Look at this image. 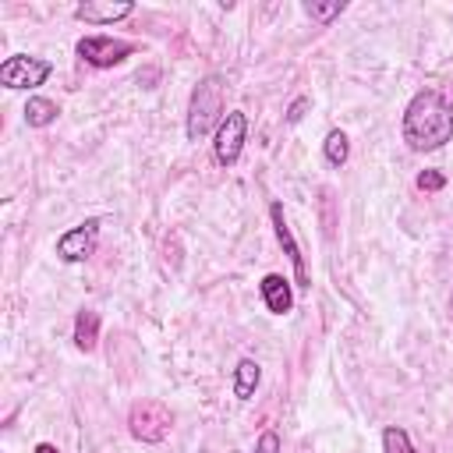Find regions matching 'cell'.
<instances>
[{
  "instance_id": "1",
  "label": "cell",
  "mask_w": 453,
  "mask_h": 453,
  "mask_svg": "<svg viewBox=\"0 0 453 453\" xmlns=\"http://www.w3.org/2000/svg\"><path fill=\"white\" fill-rule=\"evenodd\" d=\"M403 142L411 152H435L453 138V106L442 92L421 88L403 110Z\"/></svg>"
},
{
  "instance_id": "2",
  "label": "cell",
  "mask_w": 453,
  "mask_h": 453,
  "mask_svg": "<svg viewBox=\"0 0 453 453\" xmlns=\"http://www.w3.org/2000/svg\"><path fill=\"white\" fill-rule=\"evenodd\" d=\"M223 99H226V81L219 74H205L195 92H191V103H188V138L198 142L202 134H209L212 127H219L223 120Z\"/></svg>"
},
{
  "instance_id": "3",
  "label": "cell",
  "mask_w": 453,
  "mask_h": 453,
  "mask_svg": "<svg viewBox=\"0 0 453 453\" xmlns=\"http://www.w3.org/2000/svg\"><path fill=\"white\" fill-rule=\"evenodd\" d=\"M127 428L138 442H163L173 428V414L159 400H138L127 414Z\"/></svg>"
},
{
  "instance_id": "4",
  "label": "cell",
  "mask_w": 453,
  "mask_h": 453,
  "mask_svg": "<svg viewBox=\"0 0 453 453\" xmlns=\"http://www.w3.org/2000/svg\"><path fill=\"white\" fill-rule=\"evenodd\" d=\"M53 64L42 57H28V53H14L0 64V85L7 88H35L50 78Z\"/></svg>"
},
{
  "instance_id": "5",
  "label": "cell",
  "mask_w": 453,
  "mask_h": 453,
  "mask_svg": "<svg viewBox=\"0 0 453 453\" xmlns=\"http://www.w3.org/2000/svg\"><path fill=\"white\" fill-rule=\"evenodd\" d=\"M244 138H248V117L241 110H230L219 127H216V142H212V156L219 166H234L241 159V149H244Z\"/></svg>"
},
{
  "instance_id": "6",
  "label": "cell",
  "mask_w": 453,
  "mask_h": 453,
  "mask_svg": "<svg viewBox=\"0 0 453 453\" xmlns=\"http://www.w3.org/2000/svg\"><path fill=\"white\" fill-rule=\"evenodd\" d=\"M131 50H134L131 42L110 39V35H85V39H78V57L85 64H92V67H113L124 57H131Z\"/></svg>"
},
{
  "instance_id": "7",
  "label": "cell",
  "mask_w": 453,
  "mask_h": 453,
  "mask_svg": "<svg viewBox=\"0 0 453 453\" xmlns=\"http://www.w3.org/2000/svg\"><path fill=\"white\" fill-rule=\"evenodd\" d=\"M96 241H99V219H85L57 237V255L64 262H85L96 251Z\"/></svg>"
},
{
  "instance_id": "8",
  "label": "cell",
  "mask_w": 453,
  "mask_h": 453,
  "mask_svg": "<svg viewBox=\"0 0 453 453\" xmlns=\"http://www.w3.org/2000/svg\"><path fill=\"white\" fill-rule=\"evenodd\" d=\"M134 11V4L131 0H85V4H78L74 7V18L78 21H85V25H113V21H120V18H127Z\"/></svg>"
},
{
  "instance_id": "9",
  "label": "cell",
  "mask_w": 453,
  "mask_h": 453,
  "mask_svg": "<svg viewBox=\"0 0 453 453\" xmlns=\"http://www.w3.org/2000/svg\"><path fill=\"white\" fill-rule=\"evenodd\" d=\"M269 216H273V226H276V237H280L283 251H287V255H290V262H294V276H297V287H311V276H308L304 255H301V248H297V241H294V234H290V226H287L283 205H280V202H273V205H269Z\"/></svg>"
},
{
  "instance_id": "10",
  "label": "cell",
  "mask_w": 453,
  "mask_h": 453,
  "mask_svg": "<svg viewBox=\"0 0 453 453\" xmlns=\"http://www.w3.org/2000/svg\"><path fill=\"white\" fill-rule=\"evenodd\" d=\"M262 301H265V308H269L273 315H287V311L294 308V294H290L287 276L269 273V276L262 280Z\"/></svg>"
},
{
  "instance_id": "11",
  "label": "cell",
  "mask_w": 453,
  "mask_h": 453,
  "mask_svg": "<svg viewBox=\"0 0 453 453\" xmlns=\"http://www.w3.org/2000/svg\"><path fill=\"white\" fill-rule=\"evenodd\" d=\"M96 340H99V311L81 308L74 315V347L88 354V350H96Z\"/></svg>"
},
{
  "instance_id": "12",
  "label": "cell",
  "mask_w": 453,
  "mask_h": 453,
  "mask_svg": "<svg viewBox=\"0 0 453 453\" xmlns=\"http://www.w3.org/2000/svg\"><path fill=\"white\" fill-rule=\"evenodd\" d=\"M258 379H262V365L244 357L237 368H234V396L237 400H251L255 389H258Z\"/></svg>"
},
{
  "instance_id": "13",
  "label": "cell",
  "mask_w": 453,
  "mask_h": 453,
  "mask_svg": "<svg viewBox=\"0 0 453 453\" xmlns=\"http://www.w3.org/2000/svg\"><path fill=\"white\" fill-rule=\"evenodd\" d=\"M57 113H60V106H57L53 99H46V96H32V99L25 103V120H28V127H50V124L57 120Z\"/></svg>"
},
{
  "instance_id": "14",
  "label": "cell",
  "mask_w": 453,
  "mask_h": 453,
  "mask_svg": "<svg viewBox=\"0 0 453 453\" xmlns=\"http://www.w3.org/2000/svg\"><path fill=\"white\" fill-rule=\"evenodd\" d=\"M322 152H326V159H329L333 166H343L347 156H350V142H347V134H343V131H329L326 142H322Z\"/></svg>"
},
{
  "instance_id": "15",
  "label": "cell",
  "mask_w": 453,
  "mask_h": 453,
  "mask_svg": "<svg viewBox=\"0 0 453 453\" xmlns=\"http://www.w3.org/2000/svg\"><path fill=\"white\" fill-rule=\"evenodd\" d=\"M382 453H418V449L411 446V439H407V432H403V428L389 425V428L382 432Z\"/></svg>"
},
{
  "instance_id": "16",
  "label": "cell",
  "mask_w": 453,
  "mask_h": 453,
  "mask_svg": "<svg viewBox=\"0 0 453 453\" xmlns=\"http://www.w3.org/2000/svg\"><path fill=\"white\" fill-rule=\"evenodd\" d=\"M340 11H343V0H333V4H304V14L311 21H319V25H329Z\"/></svg>"
},
{
  "instance_id": "17",
  "label": "cell",
  "mask_w": 453,
  "mask_h": 453,
  "mask_svg": "<svg viewBox=\"0 0 453 453\" xmlns=\"http://www.w3.org/2000/svg\"><path fill=\"white\" fill-rule=\"evenodd\" d=\"M418 188L421 191H439V188H446V177L439 170H421L418 173Z\"/></svg>"
},
{
  "instance_id": "18",
  "label": "cell",
  "mask_w": 453,
  "mask_h": 453,
  "mask_svg": "<svg viewBox=\"0 0 453 453\" xmlns=\"http://www.w3.org/2000/svg\"><path fill=\"white\" fill-rule=\"evenodd\" d=\"M255 453H280V435L276 432H262L255 442Z\"/></svg>"
},
{
  "instance_id": "19",
  "label": "cell",
  "mask_w": 453,
  "mask_h": 453,
  "mask_svg": "<svg viewBox=\"0 0 453 453\" xmlns=\"http://www.w3.org/2000/svg\"><path fill=\"white\" fill-rule=\"evenodd\" d=\"M304 106H308V99L301 96V99H297V103L290 106V113H287V120H290V124H294V120H301V110H304Z\"/></svg>"
},
{
  "instance_id": "20",
  "label": "cell",
  "mask_w": 453,
  "mask_h": 453,
  "mask_svg": "<svg viewBox=\"0 0 453 453\" xmlns=\"http://www.w3.org/2000/svg\"><path fill=\"white\" fill-rule=\"evenodd\" d=\"M35 453H57V446H53V442H39Z\"/></svg>"
},
{
  "instance_id": "21",
  "label": "cell",
  "mask_w": 453,
  "mask_h": 453,
  "mask_svg": "<svg viewBox=\"0 0 453 453\" xmlns=\"http://www.w3.org/2000/svg\"><path fill=\"white\" fill-rule=\"evenodd\" d=\"M449 319H453V297H449Z\"/></svg>"
}]
</instances>
